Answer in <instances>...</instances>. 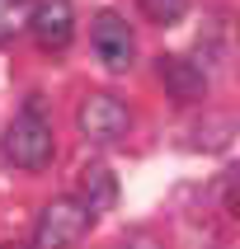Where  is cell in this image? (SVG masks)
Returning <instances> with one entry per match:
<instances>
[{
  "mask_svg": "<svg viewBox=\"0 0 240 249\" xmlns=\"http://www.w3.org/2000/svg\"><path fill=\"white\" fill-rule=\"evenodd\" d=\"M0 151H5V160H10L14 169H28V174L52 165L56 141H52V127L42 123L38 104H33V108H24L10 127H5V137H0Z\"/></svg>",
  "mask_w": 240,
  "mask_h": 249,
  "instance_id": "cell-1",
  "label": "cell"
},
{
  "mask_svg": "<svg viewBox=\"0 0 240 249\" xmlns=\"http://www.w3.org/2000/svg\"><path fill=\"white\" fill-rule=\"evenodd\" d=\"M90 221H94V212L80 197H52L33 226V249H71L90 231Z\"/></svg>",
  "mask_w": 240,
  "mask_h": 249,
  "instance_id": "cell-2",
  "label": "cell"
},
{
  "mask_svg": "<svg viewBox=\"0 0 240 249\" xmlns=\"http://www.w3.org/2000/svg\"><path fill=\"white\" fill-rule=\"evenodd\" d=\"M75 123H80V132L90 141H123L127 137V127H132V113H127L123 99H113V94H90L80 104V113H75Z\"/></svg>",
  "mask_w": 240,
  "mask_h": 249,
  "instance_id": "cell-3",
  "label": "cell"
},
{
  "mask_svg": "<svg viewBox=\"0 0 240 249\" xmlns=\"http://www.w3.org/2000/svg\"><path fill=\"white\" fill-rule=\"evenodd\" d=\"M90 38H94V52H99V61L109 71H127L137 61V38H132V28H127L123 14L104 10L94 19V28H90Z\"/></svg>",
  "mask_w": 240,
  "mask_h": 249,
  "instance_id": "cell-4",
  "label": "cell"
},
{
  "mask_svg": "<svg viewBox=\"0 0 240 249\" xmlns=\"http://www.w3.org/2000/svg\"><path fill=\"white\" fill-rule=\"evenodd\" d=\"M33 38L38 47L47 52H61L71 38H75V10H71V0H42L38 10H33Z\"/></svg>",
  "mask_w": 240,
  "mask_h": 249,
  "instance_id": "cell-5",
  "label": "cell"
},
{
  "mask_svg": "<svg viewBox=\"0 0 240 249\" xmlns=\"http://www.w3.org/2000/svg\"><path fill=\"white\" fill-rule=\"evenodd\" d=\"M160 85H165L169 99H179V104H193V99L207 94V75L198 61H184V56H160V66H155Z\"/></svg>",
  "mask_w": 240,
  "mask_h": 249,
  "instance_id": "cell-6",
  "label": "cell"
},
{
  "mask_svg": "<svg viewBox=\"0 0 240 249\" xmlns=\"http://www.w3.org/2000/svg\"><path fill=\"white\" fill-rule=\"evenodd\" d=\"M80 193H85L80 202L99 216V212H109L113 202H118V179L109 174V165H85V174H80Z\"/></svg>",
  "mask_w": 240,
  "mask_h": 249,
  "instance_id": "cell-7",
  "label": "cell"
},
{
  "mask_svg": "<svg viewBox=\"0 0 240 249\" xmlns=\"http://www.w3.org/2000/svg\"><path fill=\"white\" fill-rule=\"evenodd\" d=\"M33 0H0V42H10L19 28H28L33 24Z\"/></svg>",
  "mask_w": 240,
  "mask_h": 249,
  "instance_id": "cell-8",
  "label": "cell"
},
{
  "mask_svg": "<svg viewBox=\"0 0 240 249\" xmlns=\"http://www.w3.org/2000/svg\"><path fill=\"white\" fill-rule=\"evenodd\" d=\"M137 10L151 19V24H179L184 19V10H188V0H137Z\"/></svg>",
  "mask_w": 240,
  "mask_h": 249,
  "instance_id": "cell-9",
  "label": "cell"
},
{
  "mask_svg": "<svg viewBox=\"0 0 240 249\" xmlns=\"http://www.w3.org/2000/svg\"><path fill=\"white\" fill-rule=\"evenodd\" d=\"M217 193H222V207L231 212V216H240V160L222 174V188H217Z\"/></svg>",
  "mask_w": 240,
  "mask_h": 249,
  "instance_id": "cell-10",
  "label": "cell"
},
{
  "mask_svg": "<svg viewBox=\"0 0 240 249\" xmlns=\"http://www.w3.org/2000/svg\"><path fill=\"white\" fill-rule=\"evenodd\" d=\"M0 249H19V245H0Z\"/></svg>",
  "mask_w": 240,
  "mask_h": 249,
  "instance_id": "cell-11",
  "label": "cell"
}]
</instances>
